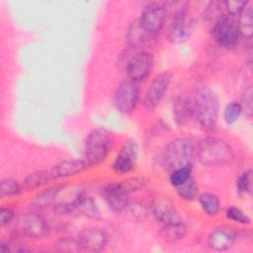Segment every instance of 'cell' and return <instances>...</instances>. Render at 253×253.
<instances>
[{
	"instance_id": "ffe728a7",
	"label": "cell",
	"mask_w": 253,
	"mask_h": 253,
	"mask_svg": "<svg viewBox=\"0 0 253 253\" xmlns=\"http://www.w3.org/2000/svg\"><path fill=\"white\" fill-rule=\"evenodd\" d=\"M239 28L241 37L244 41L250 42L253 35V2L248 1L246 6L238 14L236 22Z\"/></svg>"
},
{
	"instance_id": "cb8c5ba5",
	"label": "cell",
	"mask_w": 253,
	"mask_h": 253,
	"mask_svg": "<svg viewBox=\"0 0 253 253\" xmlns=\"http://www.w3.org/2000/svg\"><path fill=\"white\" fill-rule=\"evenodd\" d=\"M53 180L50 174L49 170H39L35 171L31 174H29L23 183V188L27 191L36 190L45 184H47L49 181Z\"/></svg>"
},
{
	"instance_id": "836d02e7",
	"label": "cell",
	"mask_w": 253,
	"mask_h": 253,
	"mask_svg": "<svg viewBox=\"0 0 253 253\" xmlns=\"http://www.w3.org/2000/svg\"><path fill=\"white\" fill-rule=\"evenodd\" d=\"M252 87L251 86H247L244 90V92L242 93L241 96V102H239L242 106L243 111L245 112V114L251 118L252 116V110H253V100H252Z\"/></svg>"
},
{
	"instance_id": "e575fe53",
	"label": "cell",
	"mask_w": 253,
	"mask_h": 253,
	"mask_svg": "<svg viewBox=\"0 0 253 253\" xmlns=\"http://www.w3.org/2000/svg\"><path fill=\"white\" fill-rule=\"evenodd\" d=\"M55 245L60 247V250H62V251H74V250L79 249V246H78V243H77V239L73 240V239L68 238V237L60 238L56 242Z\"/></svg>"
},
{
	"instance_id": "603a6c76",
	"label": "cell",
	"mask_w": 253,
	"mask_h": 253,
	"mask_svg": "<svg viewBox=\"0 0 253 253\" xmlns=\"http://www.w3.org/2000/svg\"><path fill=\"white\" fill-rule=\"evenodd\" d=\"M198 201L207 215L215 216L218 214L220 211V200L215 194L204 192L198 196Z\"/></svg>"
},
{
	"instance_id": "277c9868",
	"label": "cell",
	"mask_w": 253,
	"mask_h": 253,
	"mask_svg": "<svg viewBox=\"0 0 253 253\" xmlns=\"http://www.w3.org/2000/svg\"><path fill=\"white\" fill-rule=\"evenodd\" d=\"M114 144V136L110 130L98 127L91 130L85 140L83 147L84 161L87 166L93 167L101 164L108 157Z\"/></svg>"
},
{
	"instance_id": "9a60e30c",
	"label": "cell",
	"mask_w": 253,
	"mask_h": 253,
	"mask_svg": "<svg viewBox=\"0 0 253 253\" xmlns=\"http://www.w3.org/2000/svg\"><path fill=\"white\" fill-rule=\"evenodd\" d=\"M77 243L79 249L92 252L101 251L108 243V234L102 228H87L78 234Z\"/></svg>"
},
{
	"instance_id": "4fadbf2b",
	"label": "cell",
	"mask_w": 253,
	"mask_h": 253,
	"mask_svg": "<svg viewBox=\"0 0 253 253\" xmlns=\"http://www.w3.org/2000/svg\"><path fill=\"white\" fill-rule=\"evenodd\" d=\"M154 58L151 52L140 50L133 54L126 63V71L130 80L140 82L145 80L152 71Z\"/></svg>"
},
{
	"instance_id": "7a4b0ae2",
	"label": "cell",
	"mask_w": 253,
	"mask_h": 253,
	"mask_svg": "<svg viewBox=\"0 0 253 253\" xmlns=\"http://www.w3.org/2000/svg\"><path fill=\"white\" fill-rule=\"evenodd\" d=\"M196 155L199 162L208 167L224 166L234 157L231 146L222 138L209 136L196 144Z\"/></svg>"
},
{
	"instance_id": "8992f818",
	"label": "cell",
	"mask_w": 253,
	"mask_h": 253,
	"mask_svg": "<svg viewBox=\"0 0 253 253\" xmlns=\"http://www.w3.org/2000/svg\"><path fill=\"white\" fill-rule=\"evenodd\" d=\"M167 14L168 8L165 3L151 2L143 7L137 21L140 27L155 39L164 28Z\"/></svg>"
},
{
	"instance_id": "44dd1931",
	"label": "cell",
	"mask_w": 253,
	"mask_h": 253,
	"mask_svg": "<svg viewBox=\"0 0 253 253\" xmlns=\"http://www.w3.org/2000/svg\"><path fill=\"white\" fill-rule=\"evenodd\" d=\"M159 233L164 241L168 243H175L186 237L188 233V227L183 221L163 224Z\"/></svg>"
},
{
	"instance_id": "ac0fdd59",
	"label": "cell",
	"mask_w": 253,
	"mask_h": 253,
	"mask_svg": "<svg viewBox=\"0 0 253 253\" xmlns=\"http://www.w3.org/2000/svg\"><path fill=\"white\" fill-rule=\"evenodd\" d=\"M84 159H66L62 160L49 169L53 180L67 178L82 173L87 168Z\"/></svg>"
},
{
	"instance_id": "d6a6232c",
	"label": "cell",
	"mask_w": 253,
	"mask_h": 253,
	"mask_svg": "<svg viewBox=\"0 0 253 253\" xmlns=\"http://www.w3.org/2000/svg\"><path fill=\"white\" fill-rule=\"evenodd\" d=\"M248 1H240V0H228V1H223L221 2L223 9L225 10L226 14L230 16H235L238 15L242 9L246 6Z\"/></svg>"
},
{
	"instance_id": "d6986e66",
	"label": "cell",
	"mask_w": 253,
	"mask_h": 253,
	"mask_svg": "<svg viewBox=\"0 0 253 253\" xmlns=\"http://www.w3.org/2000/svg\"><path fill=\"white\" fill-rule=\"evenodd\" d=\"M72 202L75 210L78 211L83 216L93 220L101 219V211L91 197L81 193L76 195L72 199Z\"/></svg>"
},
{
	"instance_id": "e0dca14e",
	"label": "cell",
	"mask_w": 253,
	"mask_h": 253,
	"mask_svg": "<svg viewBox=\"0 0 253 253\" xmlns=\"http://www.w3.org/2000/svg\"><path fill=\"white\" fill-rule=\"evenodd\" d=\"M195 116L192 100L183 95H178L172 101V118L177 126L188 124Z\"/></svg>"
},
{
	"instance_id": "5b68a950",
	"label": "cell",
	"mask_w": 253,
	"mask_h": 253,
	"mask_svg": "<svg viewBox=\"0 0 253 253\" xmlns=\"http://www.w3.org/2000/svg\"><path fill=\"white\" fill-rule=\"evenodd\" d=\"M211 36L215 43L225 49L236 48L244 41L236 21L229 16H223L213 22Z\"/></svg>"
},
{
	"instance_id": "30bf717a",
	"label": "cell",
	"mask_w": 253,
	"mask_h": 253,
	"mask_svg": "<svg viewBox=\"0 0 253 253\" xmlns=\"http://www.w3.org/2000/svg\"><path fill=\"white\" fill-rule=\"evenodd\" d=\"M129 195L130 192L124 181L107 184L101 190L102 199L115 213H122L126 211L129 203Z\"/></svg>"
},
{
	"instance_id": "f546056e",
	"label": "cell",
	"mask_w": 253,
	"mask_h": 253,
	"mask_svg": "<svg viewBox=\"0 0 253 253\" xmlns=\"http://www.w3.org/2000/svg\"><path fill=\"white\" fill-rule=\"evenodd\" d=\"M192 176V165L179 167L170 172L169 182L173 187H178Z\"/></svg>"
},
{
	"instance_id": "8fae6325",
	"label": "cell",
	"mask_w": 253,
	"mask_h": 253,
	"mask_svg": "<svg viewBox=\"0 0 253 253\" xmlns=\"http://www.w3.org/2000/svg\"><path fill=\"white\" fill-rule=\"evenodd\" d=\"M137 155V142L133 138L126 139L114 159L112 165L114 172L120 175H125L132 172L135 168Z\"/></svg>"
},
{
	"instance_id": "1f68e13d",
	"label": "cell",
	"mask_w": 253,
	"mask_h": 253,
	"mask_svg": "<svg viewBox=\"0 0 253 253\" xmlns=\"http://www.w3.org/2000/svg\"><path fill=\"white\" fill-rule=\"evenodd\" d=\"M225 216L227 219L239 224L248 225L251 223L250 216L237 207H228L225 211Z\"/></svg>"
},
{
	"instance_id": "52a82bcc",
	"label": "cell",
	"mask_w": 253,
	"mask_h": 253,
	"mask_svg": "<svg viewBox=\"0 0 253 253\" xmlns=\"http://www.w3.org/2000/svg\"><path fill=\"white\" fill-rule=\"evenodd\" d=\"M140 96V88L137 82L126 79L121 82L113 96V103L117 111L122 114H130L137 106Z\"/></svg>"
},
{
	"instance_id": "f1b7e54d",
	"label": "cell",
	"mask_w": 253,
	"mask_h": 253,
	"mask_svg": "<svg viewBox=\"0 0 253 253\" xmlns=\"http://www.w3.org/2000/svg\"><path fill=\"white\" fill-rule=\"evenodd\" d=\"M148 211H149L144 204L140 202H133V203H128L124 212H126L128 217L131 220L143 221L147 217Z\"/></svg>"
},
{
	"instance_id": "4dcf8cb0",
	"label": "cell",
	"mask_w": 253,
	"mask_h": 253,
	"mask_svg": "<svg viewBox=\"0 0 253 253\" xmlns=\"http://www.w3.org/2000/svg\"><path fill=\"white\" fill-rule=\"evenodd\" d=\"M236 192L243 196L248 195L252 191V171L250 169L242 172L236 179Z\"/></svg>"
},
{
	"instance_id": "7c38bea8",
	"label": "cell",
	"mask_w": 253,
	"mask_h": 253,
	"mask_svg": "<svg viewBox=\"0 0 253 253\" xmlns=\"http://www.w3.org/2000/svg\"><path fill=\"white\" fill-rule=\"evenodd\" d=\"M149 211L154 218L162 225L183 221L174 202L167 196H156L153 198L150 203Z\"/></svg>"
},
{
	"instance_id": "9c48e42d",
	"label": "cell",
	"mask_w": 253,
	"mask_h": 253,
	"mask_svg": "<svg viewBox=\"0 0 253 253\" xmlns=\"http://www.w3.org/2000/svg\"><path fill=\"white\" fill-rule=\"evenodd\" d=\"M188 3L180 2L172 15V20L167 31V39L170 42L180 43L185 42L193 31V23L187 21Z\"/></svg>"
},
{
	"instance_id": "7402d4cb",
	"label": "cell",
	"mask_w": 253,
	"mask_h": 253,
	"mask_svg": "<svg viewBox=\"0 0 253 253\" xmlns=\"http://www.w3.org/2000/svg\"><path fill=\"white\" fill-rule=\"evenodd\" d=\"M150 39H153L150 37L138 24V21H134L130 26L128 27L127 33H126V41L129 46L133 48L140 47L143 45L146 42L150 41Z\"/></svg>"
},
{
	"instance_id": "83f0119b",
	"label": "cell",
	"mask_w": 253,
	"mask_h": 253,
	"mask_svg": "<svg viewBox=\"0 0 253 253\" xmlns=\"http://www.w3.org/2000/svg\"><path fill=\"white\" fill-rule=\"evenodd\" d=\"M22 192L21 184L14 178L6 177L1 180L0 183V198H10L17 196Z\"/></svg>"
},
{
	"instance_id": "5bb4252c",
	"label": "cell",
	"mask_w": 253,
	"mask_h": 253,
	"mask_svg": "<svg viewBox=\"0 0 253 253\" xmlns=\"http://www.w3.org/2000/svg\"><path fill=\"white\" fill-rule=\"evenodd\" d=\"M18 232L25 237L39 239L47 232V223L42 214L31 211L24 213L19 219Z\"/></svg>"
},
{
	"instance_id": "2e32d148",
	"label": "cell",
	"mask_w": 253,
	"mask_h": 253,
	"mask_svg": "<svg viewBox=\"0 0 253 253\" xmlns=\"http://www.w3.org/2000/svg\"><path fill=\"white\" fill-rule=\"evenodd\" d=\"M237 239L236 231L230 227L220 226L212 229L207 239L208 246L217 252L230 249Z\"/></svg>"
},
{
	"instance_id": "3957f363",
	"label": "cell",
	"mask_w": 253,
	"mask_h": 253,
	"mask_svg": "<svg viewBox=\"0 0 253 253\" xmlns=\"http://www.w3.org/2000/svg\"><path fill=\"white\" fill-rule=\"evenodd\" d=\"M194 113L200 126L205 129L215 126L219 116V100L217 95L207 86H200L194 94Z\"/></svg>"
},
{
	"instance_id": "d4e9b609",
	"label": "cell",
	"mask_w": 253,
	"mask_h": 253,
	"mask_svg": "<svg viewBox=\"0 0 253 253\" xmlns=\"http://www.w3.org/2000/svg\"><path fill=\"white\" fill-rule=\"evenodd\" d=\"M62 188V186H54L40 192L33 201L34 207L40 210L49 207L55 201Z\"/></svg>"
},
{
	"instance_id": "484cf974",
	"label": "cell",
	"mask_w": 253,
	"mask_h": 253,
	"mask_svg": "<svg viewBox=\"0 0 253 253\" xmlns=\"http://www.w3.org/2000/svg\"><path fill=\"white\" fill-rule=\"evenodd\" d=\"M176 193L180 199L192 202L199 196V186L193 176H191L182 185L176 187Z\"/></svg>"
},
{
	"instance_id": "6da1fadb",
	"label": "cell",
	"mask_w": 253,
	"mask_h": 253,
	"mask_svg": "<svg viewBox=\"0 0 253 253\" xmlns=\"http://www.w3.org/2000/svg\"><path fill=\"white\" fill-rule=\"evenodd\" d=\"M196 155V142L188 136H181L171 140L162 149L161 166L171 172L179 167L192 165Z\"/></svg>"
},
{
	"instance_id": "ba28073f",
	"label": "cell",
	"mask_w": 253,
	"mask_h": 253,
	"mask_svg": "<svg viewBox=\"0 0 253 253\" xmlns=\"http://www.w3.org/2000/svg\"><path fill=\"white\" fill-rule=\"evenodd\" d=\"M172 77L173 74L170 70H163L151 80L143 98V107L145 110L152 112L159 106L169 89Z\"/></svg>"
},
{
	"instance_id": "4316f807",
	"label": "cell",
	"mask_w": 253,
	"mask_h": 253,
	"mask_svg": "<svg viewBox=\"0 0 253 253\" xmlns=\"http://www.w3.org/2000/svg\"><path fill=\"white\" fill-rule=\"evenodd\" d=\"M243 113L242 106L237 101H231L223 109V121L227 126L234 125L240 118Z\"/></svg>"
},
{
	"instance_id": "d590c367",
	"label": "cell",
	"mask_w": 253,
	"mask_h": 253,
	"mask_svg": "<svg viewBox=\"0 0 253 253\" xmlns=\"http://www.w3.org/2000/svg\"><path fill=\"white\" fill-rule=\"evenodd\" d=\"M14 218V211L9 207H2L0 210V225L4 227L12 221Z\"/></svg>"
}]
</instances>
